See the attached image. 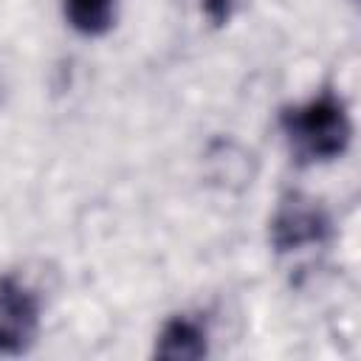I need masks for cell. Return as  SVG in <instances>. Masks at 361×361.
<instances>
[{
    "instance_id": "cell-1",
    "label": "cell",
    "mask_w": 361,
    "mask_h": 361,
    "mask_svg": "<svg viewBox=\"0 0 361 361\" xmlns=\"http://www.w3.org/2000/svg\"><path fill=\"white\" fill-rule=\"evenodd\" d=\"M282 135L299 164H322L341 158L353 138V121L347 104L333 90L285 107L279 113Z\"/></svg>"
},
{
    "instance_id": "cell-2",
    "label": "cell",
    "mask_w": 361,
    "mask_h": 361,
    "mask_svg": "<svg viewBox=\"0 0 361 361\" xmlns=\"http://www.w3.org/2000/svg\"><path fill=\"white\" fill-rule=\"evenodd\" d=\"M330 234L333 220L327 209L305 195H288L271 220V243L279 254L322 245L330 240Z\"/></svg>"
},
{
    "instance_id": "cell-3",
    "label": "cell",
    "mask_w": 361,
    "mask_h": 361,
    "mask_svg": "<svg viewBox=\"0 0 361 361\" xmlns=\"http://www.w3.org/2000/svg\"><path fill=\"white\" fill-rule=\"evenodd\" d=\"M39 296L17 276H0V355H23L39 333Z\"/></svg>"
},
{
    "instance_id": "cell-4",
    "label": "cell",
    "mask_w": 361,
    "mask_h": 361,
    "mask_svg": "<svg viewBox=\"0 0 361 361\" xmlns=\"http://www.w3.org/2000/svg\"><path fill=\"white\" fill-rule=\"evenodd\" d=\"M152 353L166 361H197L209 353V333L200 319L178 313L164 322Z\"/></svg>"
},
{
    "instance_id": "cell-5",
    "label": "cell",
    "mask_w": 361,
    "mask_h": 361,
    "mask_svg": "<svg viewBox=\"0 0 361 361\" xmlns=\"http://www.w3.org/2000/svg\"><path fill=\"white\" fill-rule=\"evenodd\" d=\"M118 0H65V20L85 37H102L116 23Z\"/></svg>"
},
{
    "instance_id": "cell-6",
    "label": "cell",
    "mask_w": 361,
    "mask_h": 361,
    "mask_svg": "<svg viewBox=\"0 0 361 361\" xmlns=\"http://www.w3.org/2000/svg\"><path fill=\"white\" fill-rule=\"evenodd\" d=\"M231 6H234V0H203V11H206V17H209L214 25L228 23Z\"/></svg>"
}]
</instances>
